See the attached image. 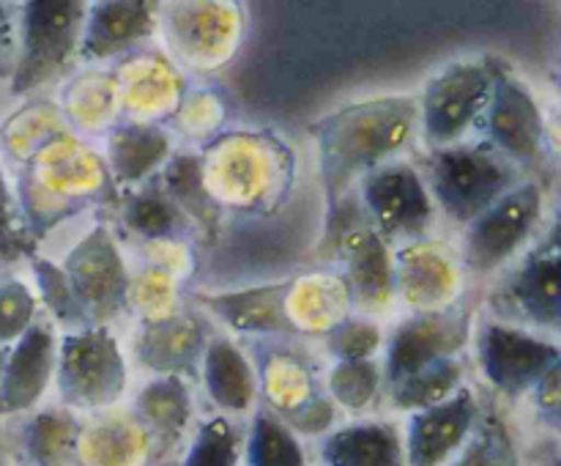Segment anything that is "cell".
<instances>
[{
  "label": "cell",
  "mask_w": 561,
  "mask_h": 466,
  "mask_svg": "<svg viewBox=\"0 0 561 466\" xmlns=\"http://www.w3.org/2000/svg\"><path fill=\"white\" fill-rule=\"evenodd\" d=\"M420 107L405 96H381L351 104L316 121L310 132L321 151V175L329 201H337L362 170H373L381 159L405 146Z\"/></svg>",
  "instance_id": "1"
},
{
  "label": "cell",
  "mask_w": 561,
  "mask_h": 466,
  "mask_svg": "<svg viewBox=\"0 0 561 466\" xmlns=\"http://www.w3.org/2000/svg\"><path fill=\"white\" fill-rule=\"evenodd\" d=\"M85 3L38 0L22 11V44L11 71V93L22 96L47 86L71 64L85 31Z\"/></svg>",
  "instance_id": "2"
},
{
  "label": "cell",
  "mask_w": 561,
  "mask_h": 466,
  "mask_svg": "<svg viewBox=\"0 0 561 466\" xmlns=\"http://www.w3.org/2000/svg\"><path fill=\"white\" fill-rule=\"evenodd\" d=\"M58 393L71 409H107L126 389V362L104 327L69 332L58 349Z\"/></svg>",
  "instance_id": "3"
},
{
  "label": "cell",
  "mask_w": 561,
  "mask_h": 466,
  "mask_svg": "<svg viewBox=\"0 0 561 466\" xmlns=\"http://www.w3.org/2000/svg\"><path fill=\"white\" fill-rule=\"evenodd\" d=\"M431 190L449 217L471 223L513 190V170L485 148H447L433 157Z\"/></svg>",
  "instance_id": "4"
},
{
  "label": "cell",
  "mask_w": 561,
  "mask_h": 466,
  "mask_svg": "<svg viewBox=\"0 0 561 466\" xmlns=\"http://www.w3.org/2000/svg\"><path fill=\"white\" fill-rule=\"evenodd\" d=\"M542 192L537 184H520L504 192L493 206L477 219L466 234L463 258L466 266L485 274L502 266L526 239L540 219Z\"/></svg>",
  "instance_id": "5"
},
{
  "label": "cell",
  "mask_w": 561,
  "mask_h": 466,
  "mask_svg": "<svg viewBox=\"0 0 561 466\" xmlns=\"http://www.w3.org/2000/svg\"><path fill=\"white\" fill-rule=\"evenodd\" d=\"M496 71L485 60H466L433 77L422 99L425 135L436 143H449L466 132L491 99Z\"/></svg>",
  "instance_id": "6"
},
{
  "label": "cell",
  "mask_w": 561,
  "mask_h": 466,
  "mask_svg": "<svg viewBox=\"0 0 561 466\" xmlns=\"http://www.w3.org/2000/svg\"><path fill=\"white\" fill-rule=\"evenodd\" d=\"M64 274L88 318L104 321L124 307L129 277L113 236L102 225L69 252Z\"/></svg>",
  "instance_id": "7"
},
{
  "label": "cell",
  "mask_w": 561,
  "mask_h": 466,
  "mask_svg": "<svg viewBox=\"0 0 561 466\" xmlns=\"http://www.w3.org/2000/svg\"><path fill=\"white\" fill-rule=\"evenodd\" d=\"M480 365L488 382L507 395L535 389V384L559 365V345L524 329L488 323L480 334Z\"/></svg>",
  "instance_id": "8"
},
{
  "label": "cell",
  "mask_w": 561,
  "mask_h": 466,
  "mask_svg": "<svg viewBox=\"0 0 561 466\" xmlns=\"http://www.w3.org/2000/svg\"><path fill=\"white\" fill-rule=\"evenodd\" d=\"M466 338H469V312L458 307L414 316L394 332L387 356V382H398L422 367L453 360L463 349Z\"/></svg>",
  "instance_id": "9"
},
{
  "label": "cell",
  "mask_w": 561,
  "mask_h": 466,
  "mask_svg": "<svg viewBox=\"0 0 561 466\" xmlns=\"http://www.w3.org/2000/svg\"><path fill=\"white\" fill-rule=\"evenodd\" d=\"M477 425V400L469 389L414 411L403 436L405 466H447Z\"/></svg>",
  "instance_id": "10"
},
{
  "label": "cell",
  "mask_w": 561,
  "mask_h": 466,
  "mask_svg": "<svg viewBox=\"0 0 561 466\" xmlns=\"http://www.w3.org/2000/svg\"><path fill=\"white\" fill-rule=\"evenodd\" d=\"M362 197L387 236H420L433 219L431 195L425 181L409 164H389L373 170L362 181Z\"/></svg>",
  "instance_id": "11"
},
{
  "label": "cell",
  "mask_w": 561,
  "mask_h": 466,
  "mask_svg": "<svg viewBox=\"0 0 561 466\" xmlns=\"http://www.w3.org/2000/svg\"><path fill=\"white\" fill-rule=\"evenodd\" d=\"M55 338L49 327L33 323L14 349L5 354L3 376H0V417L20 414L42 400L55 373Z\"/></svg>",
  "instance_id": "12"
},
{
  "label": "cell",
  "mask_w": 561,
  "mask_h": 466,
  "mask_svg": "<svg viewBox=\"0 0 561 466\" xmlns=\"http://www.w3.org/2000/svg\"><path fill=\"white\" fill-rule=\"evenodd\" d=\"M488 132L510 157L537 159L542 154V113L526 86L513 77H496L488 99Z\"/></svg>",
  "instance_id": "13"
},
{
  "label": "cell",
  "mask_w": 561,
  "mask_h": 466,
  "mask_svg": "<svg viewBox=\"0 0 561 466\" xmlns=\"http://www.w3.org/2000/svg\"><path fill=\"white\" fill-rule=\"evenodd\" d=\"M343 255L348 263V294L362 310H381L392 302L394 272L381 234L370 225H356L343 236Z\"/></svg>",
  "instance_id": "14"
},
{
  "label": "cell",
  "mask_w": 561,
  "mask_h": 466,
  "mask_svg": "<svg viewBox=\"0 0 561 466\" xmlns=\"http://www.w3.org/2000/svg\"><path fill=\"white\" fill-rule=\"evenodd\" d=\"M168 16L170 42L181 58L192 64H219L230 55V42L236 36V14L230 5H173Z\"/></svg>",
  "instance_id": "15"
},
{
  "label": "cell",
  "mask_w": 561,
  "mask_h": 466,
  "mask_svg": "<svg viewBox=\"0 0 561 466\" xmlns=\"http://www.w3.org/2000/svg\"><path fill=\"white\" fill-rule=\"evenodd\" d=\"M153 33V3H137V0H115V3L93 5L85 16L80 53L91 60L113 58L126 53L137 42Z\"/></svg>",
  "instance_id": "16"
},
{
  "label": "cell",
  "mask_w": 561,
  "mask_h": 466,
  "mask_svg": "<svg viewBox=\"0 0 561 466\" xmlns=\"http://www.w3.org/2000/svg\"><path fill=\"white\" fill-rule=\"evenodd\" d=\"M323 466H405L403 436L392 422H351L323 439Z\"/></svg>",
  "instance_id": "17"
},
{
  "label": "cell",
  "mask_w": 561,
  "mask_h": 466,
  "mask_svg": "<svg viewBox=\"0 0 561 466\" xmlns=\"http://www.w3.org/2000/svg\"><path fill=\"white\" fill-rule=\"evenodd\" d=\"M203 349V329L195 318L159 316L142 327L137 338V354L142 365L175 376V371L192 367Z\"/></svg>",
  "instance_id": "18"
},
{
  "label": "cell",
  "mask_w": 561,
  "mask_h": 466,
  "mask_svg": "<svg viewBox=\"0 0 561 466\" xmlns=\"http://www.w3.org/2000/svg\"><path fill=\"white\" fill-rule=\"evenodd\" d=\"M559 241L551 239L542 250L529 255L518 277L513 280V299L526 318L537 327H557L561 312V280H559Z\"/></svg>",
  "instance_id": "19"
},
{
  "label": "cell",
  "mask_w": 561,
  "mask_h": 466,
  "mask_svg": "<svg viewBox=\"0 0 561 466\" xmlns=\"http://www.w3.org/2000/svg\"><path fill=\"white\" fill-rule=\"evenodd\" d=\"M203 382L208 398L228 414H244L255 404V373L247 356L228 340H214L203 356Z\"/></svg>",
  "instance_id": "20"
},
{
  "label": "cell",
  "mask_w": 561,
  "mask_h": 466,
  "mask_svg": "<svg viewBox=\"0 0 561 466\" xmlns=\"http://www.w3.org/2000/svg\"><path fill=\"white\" fill-rule=\"evenodd\" d=\"M151 436L137 420H104L80 431L77 464L80 466H146Z\"/></svg>",
  "instance_id": "21"
},
{
  "label": "cell",
  "mask_w": 561,
  "mask_h": 466,
  "mask_svg": "<svg viewBox=\"0 0 561 466\" xmlns=\"http://www.w3.org/2000/svg\"><path fill=\"white\" fill-rule=\"evenodd\" d=\"M137 422L146 428L153 444L173 447L184 436L192 417V398L179 376H162L146 384L135 400Z\"/></svg>",
  "instance_id": "22"
},
{
  "label": "cell",
  "mask_w": 561,
  "mask_h": 466,
  "mask_svg": "<svg viewBox=\"0 0 561 466\" xmlns=\"http://www.w3.org/2000/svg\"><path fill=\"white\" fill-rule=\"evenodd\" d=\"M285 291L288 285H268V288L236 291V294L208 296L206 305L241 332H277L288 327L285 316Z\"/></svg>",
  "instance_id": "23"
},
{
  "label": "cell",
  "mask_w": 561,
  "mask_h": 466,
  "mask_svg": "<svg viewBox=\"0 0 561 466\" xmlns=\"http://www.w3.org/2000/svg\"><path fill=\"white\" fill-rule=\"evenodd\" d=\"M170 143L162 129L142 121H131V124L118 126L110 135L107 143V162L113 168L118 181H140L168 157Z\"/></svg>",
  "instance_id": "24"
},
{
  "label": "cell",
  "mask_w": 561,
  "mask_h": 466,
  "mask_svg": "<svg viewBox=\"0 0 561 466\" xmlns=\"http://www.w3.org/2000/svg\"><path fill=\"white\" fill-rule=\"evenodd\" d=\"M398 280L405 302L433 310L438 302L447 299V291L455 288V269L433 247H405Z\"/></svg>",
  "instance_id": "25"
},
{
  "label": "cell",
  "mask_w": 561,
  "mask_h": 466,
  "mask_svg": "<svg viewBox=\"0 0 561 466\" xmlns=\"http://www.w3.org/2000/svg\"><path fill=\"white\" fill-rule=\"evenodd\" d=\"M80 431V422L66 411H42L27 425V458L33 466H75Z\"/></svg>",
  "instance_id": "26"
},
{
  "label": "cell",
  "mask_w": 561,
  "mask_h": 466,
  "mask_svg": "<svg viewBox=\"0 0 561 466\" xmlns=\"http://www.w3.org/2000/svg\"><path fill=\"white\" fill-rule=\"evenodd\" d=\"M244 461L247 466H307L299 436L272 411H257L252 417Z\"/></svg>",
  "instance_id": "27"
},
{
  "label": "cell",
  "mask_w": 561,
  "mask_h": 466,
  "mask_svg": "<svg viewBox=\"0 0 561 466\" xmlns=\"http://www.w3.org/2000/svg\"><path fill=\"white\" fill-rule=\"evenodd\" d=\"M460 365L455 360L438 362V365L422 367V371L409 373V376L389 382V400L400 411H422L442 400L453 398L460 384Z\"/></svg>",
  "instance_id": "28"
},
{
  "label": "cell",
  "mask_w": 561,
  "mask_h": 466,
  "mask_svg": "<svg viewBox=\"0 0 561 466\" xmlns=\"http://www.w3.org/2000/svg\"><path fill=\"white\" fill-rule=\"evenodd\" d=\"M241 436L228 417H211L197 428L181 466H239Z\"/></svg>",
  "instance_id": "29"
},
{
  "label": "cell",
  "mask_w": 561,
  "mask_h": 466,
  "mask_svg": "<svg viewBox=\"0 0 561 466\" xmlns=\"http://www.w3.org/2000/svg\"><path fill=\"white\" fill-rule=\"evenodd\" d=\"M164 184L173 206H184L195 219L211 223L214 219V197L206 190L203 168L195 157H179L164 170Z\"/></svg>",
  "instance_id": "30"
},
{
  "label": "cell",
  "mask_w": 561,
  "mask_h": 466,
  "mask_svg": "<svg viewBox=\"0 0 561 466\" xmlns=\"http://www.w3.org/2000/svg\"><path fill=\"white\" fill-rule=\"evenodd\" d=\"M447 466H518V453L502 420L488 417L482 425H474L471 436Z\"/></svg>",
  "instance_id": "31"
},
{
  "label": "cell",
  "mask_w": 561,
  "mask_h": 466,
  "mask_svg": "<svg viewBox=\"0 0 561 466\" xmlns=\"http://www.w3.org/2000/svg\"><path fill=\"white\" fill-rule=\"evenodd\" d=\"M378 387H381V373L373 360L337 362L329 376V393L348 411H365L376 400Z\"/></svg>",
  "instance_id": "32"
},
{
  "label": "cell",
  "mask_w": 561,
  "mask_h": 466,
  "mask_svg": "<svg viewBox=\"0 0 561 466\" xmlns=\"http://www.w3.org/2000/svg\"><path fill=\"white\" fill-rule=\"evenodd\" d=\"M140 71L146 77H126L121 86L126 107L140 115H151L153 110L168 107L170 96H175V86H179L173 71L157 60H140Z\"/></svg>",
  "instance_id": "33"
},
{
  "label": "cell",
  "mask_w": 561,
  "mask_h": 466,
  "mask_svg": "<svg viewBox=\"0 0 561 466\" xmlns=\"http://www.w3.org/2000/svg\"><path fill=\"white\" fill-rule=\"evenodd\" d=\"M126 225L146 239H164L179 228V208L168 195L157 190L140 192L129 201L124 212Z\"/></svg>",
  "instance_id": "34"
},
{
  "label": "cell",
  "mask_w": 561,
  "mask_h": 466,
  "mask_svg": "<svg viewBox=\"0 0 561 466\" xmlns=\"http://www.w3.org/2000/svg\"><path fill=\"white\" fill-rule=\"evenodd\" d=\"M33 272H36V283H38V291H42V299L47 302V307L55 312V318H58L60 323L88 321L85 310H82L80 299H77L75 291H71L64 269L36 258V261H33Z\"/></svg>",
  "instance_id": "35"
},
{
  "label": "cell",
  "mask_w": 561,
  "mask_h": 466,
  "mask_svg": "<svg viewBox=\"0 0 561 466\" xmlns=\"http://www.w3.org/2000/svg\"><path fill=\"white\" fill-rule=\"evenodd\" d=\"M36 316V299L31 288L20 280L0 283V345L20 340L33 327Z\"/></svg>",
  "instance_id": "36"
},
{
  "label": "cell",
  "mask_w": 561,
  "mask_h": 466,
  "mask_svg": "<svg viewBox=\"0 0 561 466\" xmlns=\"http://www.w3.org/2000/svg\"><path fill=\"white\" fill-rule=\"evenodd\" d=\"M378 345H381V332L370 321H343L329 334V351L340 362L370 360Z\"/></svg>",
  "instance_id": "37"
},
{
  "label": "cell",
  "mask_w": 561,
  "mask_h": 466,
  "mask_svg": "<svg viewBox=\"0 0 561 466\" xmlns=\"http://www.w3.org/2000/svg\"><path fill=\"white\" fill-rule=\"evenodd\" d=\"M27 230L16 208L14 192L9 190L3 170H0V261H14L27 252Z\"/></svg>",
  "instance_id": "38"
},
{
  "label": "cell",
  "mask_w": 561,
  "mask_h": 466,
  "mask_svg": "<svg viewBox=\"0 0 561 466\" xmlns=\"http://www.w3.org/2000/svg\"><path fill=\"white\" fill-rule=\"evenodd\" d=\"M296 436H318L334 425V406L327 398H310L290 414L279 417Z\"/></svg>",
  "instance_id": "39"
},
{
  "label": "cell",
  "mask_w": 561,
  "mask_h": 466,
  "mask_svg": "<svg viewBox=\"0 0 561 466\" xmlns=\"http://www.w3.org/2000/svg\"><path fill=\"white\" fill-rule=\"evenodd\" d=\"M537 393V406H540L542 417L557 428L559 422V406H561V395H559V365H553L540 382L535 384Z\"/></svg>",
  "instance_id": "40"
},
{
  "label": "cell",
  "mask_w": 561,
  "mask_h": 466,
  "mask_svg": "<svg viewBox=\"0 0 561 466\" xmlns=\"http://www.w3.org/2000/svg\"><path fill=\"white\" fill-rule=\"evenodd\" d=\"M14 60H16L14 31H11L9 9L0 3V77H5L14 71Z\"/></svg>",
  "instance_id": "41"
},
{
  "label": "cell",
  "mask_w": 561,
  "mask_h": 466,
  "mask_svg": "<svg viewBox=\"0 0 561 466\" xmlns=\"http://www.w3.org/2000/svg\"><path fill=\"white\" fill-rule=\"evenodd\" d=\"M3 365H5V351L0 349V376H3Z\"/></svg>",
  "instance_id": "42"
}]
</instances>
